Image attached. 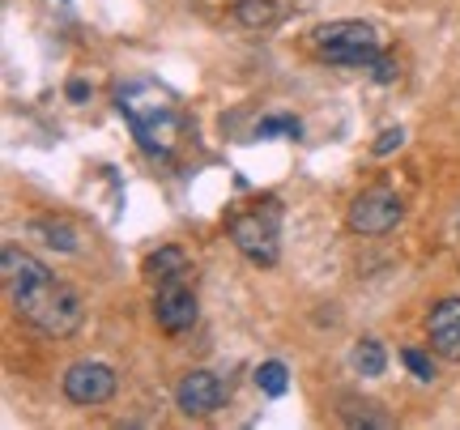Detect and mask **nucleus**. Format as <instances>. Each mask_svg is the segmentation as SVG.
<instances>
[{"mask_svg":"<svg viewBox=\"0 0 460 430\" xmlns=\"http://www.w3.org/2000/svg\"><path fill=\"white\" fill-rule=\"evenodd\" d=\"M0 277H4V294L17 320H26L31 329L48 332V337H73L85 320L82 294L65 285L43 260H34L31 251L9 248L0 251Z\"/></svg>","mask_w":460,"mask_h":430,"instance_id":"nucleus-1","label":"nucleus"},{"mask_svg":"<svg viewBox=\"0 0 460 430\" xmlns=\"http://www.w3.org/2000/svg\"><path fill=\"white\" fill-rule=\"evenodd\" d=\"M115 107H119V116L128 119L137 145L146 149L149 158H171V149L180 145L183 119L166 90H158L154 82H128L119 85Z\"/></svg>","mask_w":460,"mask_h":430,"instance_id":"nucleus-2","label":"nucleus"},{"mask_svg":"<svg viewBox=\"0 0 460 430\" xmlns=\"http://www.w3.org/2000/svg\"><path fill=\"white\" fill-rule=\"evenodd\" d=\"M312 48H315V56H324L329 65L367 68L379 56V31L371 22L341 17V22H324V26L312 34Z\"/></svg>","mask_w":460,"mask_h":430,"instance_id":"nucleus-3","label":"nucleus"},{"mask_svg":"<svg viewBox=\"0 0 460 430\" xmlns=\"http://www.w3.org/2000/svg\"><path fill=\"white\" fill-rule=\"evenodd\" d=\"M230 243L243 251L252 265L273 268L278 265V200H269L264 209H247V214H234L226 222Z\"/></svg>","mask_w":460,"mask_h":430,"instance_id":"nucleus-4","label":"nucleus"},{"mask_svg":"<svg viewBox=\"0 0 460 430\" xmlns=\"http://www.w3.org/2000/svg\"><path fill=\"white\" fill-rule=\"evenodd\" d=\"M401 217H405V205H401L393 188H367V192L349 200L345 222H349L354 234H388L401 226Z\"/></svg>","mask_w":460,"mask_h":430,"instance_id":"nucleus-5","label":"nucleus"},{"mask_svg":"<svg viewBox=\"0 0 460 430\" xmlns=\"http://www.w3.org/2000/svg\"><path fill=\"white\" fill-rule=\"evenodd\" d=\"M197 290L175 277V282H163L158 285V298H154V320H158V329L171 332V337H180V332H192L197 329Z\"/></svg>","mask_w":460,"mask_h":430,"instance_id":"nucleus-6","label":"nucleus"},{"mask_svg":"<svg viewBox=\"0 0 460 430\" xmlns=\"http://www.w3.org/2000/svg\"><path fill=\"white\" fill-rule=\"evenodd\" d=\"M226 397H230V388L214 371H188V375L175 383V405H180V414H188V417H214L217 409L226 405Z\"/></svg>","mask_w":460,"mask_h":430,"instance_id":"nucleus-7","label":"nucleus"},{"mask_svg":"<svg viewBox=\"0 0 460 430\" xmlns=\"http://www.w3.org/2000/svg\"><path fill=\"white\" fill-rule=\"evenodd\" d=\"M115 371L107 363H73L65 371V397L73 405H107L115 397Z\"/></svg>","mask_w":460,"mask_h":430,"instance_id":"nucleus-8","label":"nucleus"},{"mask_svg":"<svg viewBox=\"0 0 460 430\" xmlns=\"http://www.w3.org/2000/svg\"><path fill=\"white\" fill-rule=\"evenodd\" d=\"M427 341L430 349L447 358V363H460V298H444L435 303L427 315Z\"/></svg>","mask_w":460,"mask_h":430,"instance_id":"nucleus-9","label":"nucleus"},{"mask_svg":"<svg viewBox=\"0 0 460 430\" xmlns=\"http://www.w3.org/2000/svg\"><path fill=\"white\" fill-rule=\"evenodd\" d=\"M141 273H146L149 282H175V277H188L192 273V260H188V251L175 248V243H166V248L149 251L146 265H141Z\"/></svg>","mask_w":460,"mask_h":430,"instance_id":"nucleus-10","label":"nucleus"},{"mask_svg":"<svg viewBox=\"0 0 460 430\" xmlns=\"http://www.w3.org/2000/svg\"><path fill=\"white\" fill-rule=\"evenodd\" d=\"M26 231H31L43 248H56V251H65V256L82 251V234H77V226H68L65 217H34Z\"/></svg>","mask_w":460,"mask_h":430,"instance_id":"nucleus-11","label":"nucleus"},{"mask_svg":"<svg viewBox=\"0 0 460 430\" xmlns=\"http://www.w3.org/2000/svg\"><path fill=\"white\" fill-rule=\"evenodd\" d=\"M281 9L278 0H234V22L247 26V31H273L281 22Z\"/></svg>","mask_w":460,"mask_h":430,"instance_id":"nucleus-12","label":"nucleus"},{"mask_svg":"<svg viewBox=\"0 0 460 430\" xmlns=\"http://www.w3.org/2000/svg\"><path fill=\"white\" fill-rule=\"evenodd\" d=\"M349 363H354V371H358L362 380H379V375H384V366H388V354H384V346H379L376 337H367V341L354 346Z\"/></svg>","mask_w":460,"mask_h":430,"instance_id":"nucleus-13","label":"nucleus"},{"mask_svg":"<svg viewBox=\"0 0 460 430\" xmlns=\"http://www.w3.org/2000/svg\"><path fill=\"white\" fill-rule=\"evenodd\" d=\"M256 388H261L264 397H286V388H290V371H286V363H278V358H269V363L256 366Z\"/></svg>","mask_w":460,"mask_h":430,"instance_id":"nucleus-14","label":"nucleus"},{"mask_svg":"<svg viewBox=\"0 0 460 430\" xmlns=\"http://www.w3.org/2000/svg\"><path fill=\"white\" fill-rule=\"evenodd\" d=\"M298 136L303 133V124H298L295 116H269V119H261V124H256V136Z\"/></svg>","mask_w":460,"mask_h":430,"instance_id":"nucleus-15","label":"nucleus"},{"mask_svg":"<svg viewBox=\"0 0 460 430\" xmlns=\"http://www.w3.org/2000/svg\"><path fill=\"white\" fill-rule=\"evenodd\" d=\"M401 363L410 366V371H413V375H418L422 383L435 380V363H430V358L422 354V349H401Z\"/></svg>","mask_w":460,"mask_h":430,"instance_id":"nucleus-16","label":"nucleus"},{"mask_svg":"<svg viewBox=\"0 0 460 430\" xmlns=\"http://www.w3.org/2000/svg\"><path fill=\"white\" fill-rule=\"evenodd\" d=\"M371 77H376L379 85H393L396 77H401V65H396V56H376V60H371Z\"/></svg>","mask_w":460,"mask_h":430,"instance_id":"nucleus-17","label":"nucleus"},{"mask_svg":"<svg viewBox=\"0 0 460 430\" xmlns=\"http://www.w3.org/2000/svg\"><path fill=\"white\" fill-rule=\"evenodd\" d=\"M401 145H405V133H401V128H384V133L371 141V154H376V158H388V154Z\"/></svg>","mask_w":460,"mask_h":430,"instance_id":"nucleus-18","label":"nucleus"},{"mask_svg":"<svg viewBox=\"0 0 460 430\" xmlns=\"http://www.w3.org/2000/svg\"><path fill=\"white\" fill-rule=\"evenodd\" d=\"M68 99L85 102V99H90V85H85V82H68Z\"/></svg>","mask_w":460,"mask_h":430,"instance_id":"nucleus-19","label":"nucleus"}]
</instances>
